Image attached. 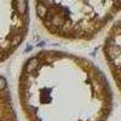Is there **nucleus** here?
<instances>
[{
    "instance_id": "1",
    "label": "nucleus",
    "mask_w": 121,
    "mask_h": 121,
    "mask_svg": "<svg viewBox=\"0 0 121 121\" xmlns=\"http://www.w3.org/2000/svg\"><path fill=\"white\" fill-rule=\"evenodd\" d=\"M17 99L26 121H108L114 104L112 86L92 60L57 50L23 62Z\"/></svg>"
},
{
    "instance_id": "3",
    "label": "nucleus",
    "mask_w": 121,
    "mask_h": 121,
    "mask_svg": "<svg viewBox=\"0 0 121 121\" xmlns=\"http://www.w3.org/2000/svg\"><path fill=\"white\" fill-rule=\"evenodd\" d=\"M0 121H18L6 79L0 75Z\"/></svg>"
},
{
    "instance_id": "2",
    "label": "nucleus",
    "mask_w": 121,
    "mask_h": 121,
    "mask_svg": "<svg viewBox=\"0 0 121 121\" xmlns=\"http://www.w3.org/2000/svg\"><path fill=\"white\" fill-rule=\"evenodd\" d=\"M103 57L109 74L121 96V21L113 26L104 40Z\"/></svg>"
}]
</instances>
